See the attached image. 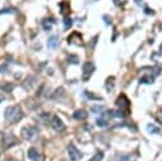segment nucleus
I'll return each instance as SVG.
<instances>
[{
  "instance_id": "1",
  "label": "nucleus",
  "mask_w": 162,
  "mask_h": 161,
  "mask_svg": "<svg viewBox=\"0 0 162 161\" xmlns=\"http://www.w3.org/2000/svg\"><path fill=\"white\" fill-rule=\"evenodd\" d=\"M4 117L9 123H17L23 118V110L20 109L19 105H11L5 109Z\"/></svg>"
},
{
  "instance_id": "2",
  "label": "nucleus",
  "mask_w": 162,
  "mask_h": 161,
  "mask_svg": "<svg viewBox=\"0 0 162 161\" xmlns=\"http://www.w3.org/2000/svg\"><path fill=\"white\" fill-rule=\"evenodd\" d=\"M20 134H22V137L25 140V141L33 142L38 136V131H37L36 127H33V126H25V127L22 128Z\"/></svg>"
},
{
  "instance_id": "3",
  "label": "nucleus",
  "mask_w": 162,
  "mask_h": 161,
  "mask_svg": "<svg viewBox=\"0 0 162 161\" xmlns=\"http://www.w3.org/2000/svg\"><path fill=\"white\" fill-rule=\"evenodd\" d=\"M115 104H117L118 108H120L119 110H122V112L124 113V116L129 114V107H131V102L128 100V98H127L124 94H120L119 96H118Z\"/></svg>"
},
{
  "instance_id": "4",
  "label": "nucleus",
  "mask_w": 162,
  "mask_h": 161,
  "mask_svg": "<svg viewBox=\"0 0 162 161\" xmlns=\"http://www.w3.org/2000/svg\"><path fill=\"white\" fill-rule=\"evenodd\" d=\"M94 70H95V66H94L93 62H90V61L85 62L84 66H82V80H84V81L89 80L90 76L93 75Z\"/></svg>"
},
{
  "instance_id": "5",
  "label": "nucleus",
  "mask_w": 162,
  "mask_h": 161,
  "mask_svg": "<svg viewBox=\"0 0 162 161\" xmlns=\"http://www.w3.org/2000/svg\"><path fill=\"white\" fill-rule=\"evenodd\" d=\"M18 143V140L14 136L13 133H4L3 134V145H4L5 148H10L13 147L14 145Z\"/></svg>"
},
{
  "instance_id": "6",
  "label": "nucleus",
  "mask_w": 162,
  "mask_h": 161,
  "mask_svg": "<svg viewBox=\"0 0 162 161\" xmlns=\"http://www.w3.org/2000/svg\"><path fill=\"white\" fill-rule=\"evenodd\" d=\"M49 124H51V127L53 128L56 132H63V131L66 130V126H65V123L61 121L60 117H57V116L52 117L51 123H49Z\"/></svg>"
},
{
  "instance_id": "7",
  "label": "nucleus",
  "mask_w": 162,
  "mask_h": 161,
  "mask_svg": "<svg viewBox=\"0 0 162 161\" xmlns=\"http://www.w3.org/2000/svg\"><path fill=\"white\" fill-rule=\"evenodd\" d=\"M67 152H69V156H70V160L71 161H77V160H80L82 156L81 152L75 147L73 143H70V145L67 146Z\"/></svg>"
},
{
  "instance_id": "8",
  "label": "nucleus",
  "mask_w": 162,
  "mask_h": 161,
  "mask_svg": "<svg viewBox=\"0 0 162 161\" xmlns=\"http://www.w3.org/2000/svg\"><path fill=\"white\" fill-rule=\"evenodd\" d=\"M67 42L71 43V45H76V46H82L84 45V41H82V36L79 32H72L71 34L67 38Z\"/></svg>"
},
{
  "instance_id": "9",
  "label": "nucleus",
  "mask_w": 162,
  "mask_h": 161,
  "mask_svg": "<svg viewBox=\"0 0 162 161\" xmlns=\"http://www.w3.org/2000/svg\"><path fill=\"white\" fill-rule=\"evenodd\" d=\"M111 116H113V112H110V110H109V112H104L98 119H96V124H98L99 127H105V126H108Z\"/></svg>"
},
{
  "instance_id": "10",
  "label": "nucleus",
  "mask_w": 162,
  "mask_h": 161,
  "mask_svg": "<svg viewBox=\"0 0 162 161\" xmlns=\"http://www.w3.org/2000/svg\"><path fill=\"white\" fill-rule=\"evenodd\" d=\"M27 156H28V159L31 160V161H41V159H42V157H41L39 151H38L37 148H34V147L28 148Z\"/></svg>"
},
{
  "instance_id": "11",
  "label": "nucleus",
  "mask_w": 162,
  "mask_h": 161,
  "mask_svg": "<svg viewBox=\"0 0 162 161\" xmlns=\"http://www.w3.org/2000/svg\"><path fill=\"white\" fill-rule=\"evenodd\" d=\"M73 118L77 119V121H84V119L87 118V112L84 109H79V110H75L73 113Z\"/></svg>"
},
{
  "instance_id": "12",
  "label": "nucleus",
  "mask_w": 162,
  "mask_h": 161,
  "mask_svg": "<svg viewBox=\"0 0 162 161\" xmlns=\"http://www.w3.org/2000/svg\"><path fill=\"white\" fill-rule=\"evenodd\" d=\"M52 114H49V113H42V114H39L38 116V119L41 121V123H43V124H47V123H51V119H52Z\"/></svg>"
},
{
  "instance_id": "13",
  "label": "nucleus",
  "mask_w": 162,
  "mask_h": 161,
  "mask_svg": "<svg viewBox=\"0 0 162 161\" xmlns=\"http://www.w3.org/2000/svg\"><path fill=\"white\" fill-rule=\"evenodd\" d=\"M60 11H61V14L65 17H67V14H70V11H71V9H70V4L69 3H66V1H62V3H60Z\"/></svg>"
},
{
  "instance_id": "14",
  "label": "nucleus",
  "mask_w": 162,
  "mask_h": 161,
  "mask_svg": "<svg viewBox=\"0 0 162 161\" xmlns=\"http://www.w3.org/2000/svg\"><path fill=\"white\" fill-rule=\"evenodd\" d=\"M153 79H155V75H144L139 79V83L141 84H152L153 83Z\"/></svg>"
},
{
  "instance_id": "15",
  "label": "nucleus",
  "mask_w": 162,
  "mask_h": 161,
  "mask_svg": "<svg viewBox=\"0 0 162 161\" xmlns=\"http://www.w3.org/2000/svg\"><path fill=\"white\" fill-rule=\"evenodd\" d=\"M114 85H115V79L111 76V77L107 79V83H105V88H107L108 92H111L114 89Z\"/></svg>"
},
{
  "instance_id": "16",
  "label": "nucleus",
  "mask_w": 162,
  "mask_h": 161,
  "mask_svg": "<svg viewBox=\"0 0 162 161\" xmlns=\"http://www.w3.org/2000/svg\"><path fill=\"white\" fill-rule=\"evenodd\" d=\"M53 23H55V20L52 19V18H47V19L43 20V28H45L46 31H51Z\"/></svg>"
},
{
  "instance_id": "17",
  "label": "nucleus",
  "mask_w": 162,
  "mask_h": 161,
  "mask_svg": "<svg viewBox=\"0 0 162 161\" xmlns=\"http://www.w3.org/2000/svg\"><path fill=\"white\" fill-rule=\"evenodd\" d=\"M57 46H58V38L56 37V36H53V37L49 38V39H48V47L53 49V48L57 47Z\"/></svg>"
},
{
  "instance_id": "18",
  "label": "nucleus",
  "mask_w": 162,
  "mask_h": 161,
  "mask_svg": "<svg viewBox=\"0 0 162 161\" xmlns=\"http://www.w3.org/2000/svg\"><path fill=\"white\" fill-rule=\"evenodd\" d=\"M33 84H34V79L31 76V77H28V79H27V81H25V83L23 84V88H24V89H27V90H29V89H32Z\"/></svg>"
},
{
  "instance_id": "19",
  "label": "nucleus",
  "mask_w": 162,
  "mask_h": 161,
  "mask_svg": "<svg viewBox=\"0 0 162 161\" xmlns=\"http://www.w3.org/2000/svg\"><path fill=\"white\" fill-rule=\"evenodd\" d=\"M103 157H104V154H103L101 151H99V152H96V154L91 157V160H89V161H101Z\"/></svg>"
},
{
  "instance_id": "20",
  "label": "nucleus",
  "mask_w": 162,
  "mask_h": 161,
  "mask_svg": "<svg viewBox=\"0 0 162 161\" xmlns=\"http://www.w3.org/2000/svg\"><path fill=\"white\" fill-rule=\"evenodd\" d=\"M1 89L4 90V92H7V93H10L11 90L14 89V85L13 84H9V83H5V84H3L1 85Z\"/></svg>"
},
{
  "instance_id": "21",
  "label": "nucleus",
  "mask_w": 162,
  "mask_h": 161,
  "mask_svg": "<svg viewBox=\"0 0 162 161\" xmlns=\"http://www.w3.org/2000/svg\"><path fill=\"white\" fill-rule=\"evenodd\" d=\"M63 24H65V28L69 29V28L72 25V19H71V18H69V17H66V18L63 19Z\"/></svg>"
},
{
  "instance_id": "22",
  "label": "nucleus",
  "mask_w": 162,
  "mask_h": 161,
  "mask_svg": "<svg viewBox=\"0 0 162 161\" xmlns=\"http://www.w3.org/2000/svg\"><path fill=\"white\" fill-rule=\"evenodd\" d=\"M85 95L87 96L89 99H93V100H101V98H99V96L94 95L93 93H89V92H85Z\"/></svg>"
},
{
  "instance_id": "23",
  "label": "nucleus",
  "mask_w": 162,
  "mask_h": 161,
  "mask_svg": "<svg viewBox=\"0 0 162 161\" xmlns=\"http://www.w3.org/2000/svg\"><path fill=\"white\" fill-rule=\"evenodd\" d=\"M147 128H148V132L149 133H157L158 131H160L155 124H148V127H147Z\"/></svg>"
},
{
  "instance_id": "24",
  "label": "nucleus",
  "mask_w": 162,
  "mask_h": 161,
  "mask_svg": "<svg viewBox=\"0 0 162 161\" xmlns=\"http://www.w3.org/2000/svg\"><path fill=\"white\" fill-rule=\"evenodd\" d=\"M69 62L70 63H79V57L76 55H71L69 56Z\"/></svg>"
},
{
  "instance_id": "25",
  "label": "nucleus",
  "mask_w": 162,
  "mask_h": 161,
  "mask_svg": "<svg viewBox=\"0 0 162 161\" xmlns=\"http://www.w3.org/2000/svg\"><path fill=\"white\" fill-rule=\"evenodd\" d=\"M14 10L13 8H4V9H1L0 10V14H5V13H14Z\"/></svg>"
},
{
  "instance_id": "26",
  "label": "nucleus",
  "mask_w": 162,
  "mask_h": 161,
  "mask_svg": "<svg viewBox=\"0 0 162 161\" xmlns=\"http://www.w3.org/2000/svg\"><path fill=\"white\" fill-rule=\"evenodd\" d=\"M156 117H157V121L160 122V123H162V109L157 113V116H156Z\"/></svg>"
},
{
  "instance_id": "27",
  "label": "nucleus",
  "mask_w": 162,
  "mask_h": 161,
  "mask_svg": "<svg viewBox=\"0 0 162 161\" xmlns=\"http://www.w3.org/2000/svg\"><path fill=\"white\" fill-rule=\"evenodd\" d=\"M91 109H93V112H94V113H98V112H101L103 107H93Z\"/></svg>"
},
{
  "instance_id": "28",
  "label": "nucleus",
  "mask_w": 162,
  "mask_h": 161,
  "mask_svg": "<svg viewBox=\"0 0 162 161\" xmlns=\"http://www.w3.org/2000/svg\"><path fill=\"white\" fill-rule=\"evenodd\" d=\"M119 161H132V160H131V156H122Z\"/></svg>"
},
{
  "instance_id": "29",
  "label": "nucleus",
  "mask_w": 162,
  "mask_h": 161,
  "mask_svg": "<svg viewBox=\"0 0 162 161\" xmlns=\"http://www.w3.org/2000/svg\"><path fill=\"white\" fill-rule=\"evenodd\" d=\"M144 11H146V14H152V15L155 14V11H153V10H149V8H148V7L144 8Z\"/></svg>"
},
{
  "instance_id": "30",
  "label": "nucleus",
  "mask_w": 162,
  "mask_h": 161,
  "mask_svg": "<svg viewBox=\"0 0 162 161\" xmlns=\"http://www.w3.org/2000/svg\"><path fill=\"white\" fill-rule=\"evenodd\" d=\"M104 20H105V23H107V24L111 23V20H109V17L108 15H104Z\"/></svg>"
},
{
  "instance_id": "31",
  "label": "nucleus",
  "mask_w": 162,
  "mask_h": 161,
  "mask_svg": "<svg viewBox=\"0 0 162 161\" xmlns=\"http://www.w3.org/2000/svg\"><path fill=\"white\" fill-rule=\"evenodd\" d=\"M5 69H7V65H3L1 67H0V74H1V72H4Z\"/></svg>"
},
{
  "instance_id": "32",
  "label": "nucleus",
  "mask_w": 162,
  "mask_h": 161,
  "mask_svg": "<svg viewBox=\"0 0 162 161\" xmlns=\"http://www.w3.org/2000/svg\"><path fill=\"white\" fill-rule=\"evenodd\" d=\"M113 1L115 5H120V0H113Z\"/></svg>"
},
{
  "instance_id": "33",
  "label": "nucleus",
  "mask_w": 162,
  "mask_h": 161,
  "mask_svg": "<svg viewBox=\"0 0 162 161\" xmlns=\"http://www.w3.org/2000/svg\"><path fill=\"white\" fill-rule=\"evenodd\" d=\"M5 161H15L14 159H8V160H5Z\"/></svg>"
},
{
  "instance_id": "34",
  "label": "nucleus",
  "mask_w": 162,
  "mask_h": 161,
  "mask_svg": "<svg viewBox=\"0 0 162 161\" xmlns=\"http://www.w3.org/2000/svg\"><path fill=\"white\" fill-rule=\"evenodd\" d=\"M134 1H135V3H137V4H138V3H141V1H142V0H134Z\"/></svg>"
},
{
  "instance_id": "35",
  "label": "nucleus",
  "mask_w": 162,
  "mask_h": 161,
  "mask_svg": "<svg viewBox=\"0 0 162 161\" xmlns=\"http://www.w3.org/2000/svg\"><path fill=\"white\" fill-rule=\"evenodd\" d=\"M1 99H3V96H1V95H0V103H1V102H3V100H1Z\"/></svg>"
},
{
  "instance_id": "36",
  "label": "nucleus",
  "mask_w": 162,
  "mask_h": 161,
  "mask_svg": "<svg viewBox=\"0 0 162 161\" xmlns=\"http://www.w3.org/2000/svg\"><path fill=\"white\" fill-rule=\"evenodd\" d=\"M0 154H1V145H0Z\"/></svg>"
},
{
  "instance_id": "37",
  "label": "nucleus",
  "mask_w": 162,
  "mask_h": 161,
  "mask_svg": "<svg viewBox=\"0 0 162 161\" xmlns=\"http://www.w3.org/2000/svg\"><path fill=\"white\" fill-rule=\"evenodd\" d=\"M160 49H161V51H162V45H161V47H160Z\"/></svg>"
}]
</instances>
